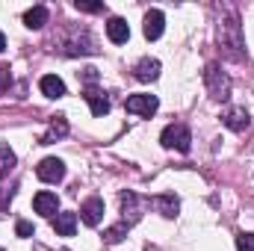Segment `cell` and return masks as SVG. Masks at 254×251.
<instances>
[{
	"mask_svg": "<svg viewBox=\"0 0 254 251\" xmlns=\"http://www.w3.org/2000/svg\"><path fill=\"white\" fill-rule=\"evenodd\" d=\"M204 83H207V92H210L213 101H228V98H231V77H228L219 65H207Z\"/></svg>",
	"mask_w": 254,
	"mask_h": 251,
	"instance_id": "6da1fadb",
	"label": "cell"
},
{
	"mask_svg": "<svg viewBox=\"0 0 254 251\" xmlns=\"http://www.w3.org/2000/svg\"><path fill=\"white\" fill-rule=\"evenodd\" d=\"M225 12H228V21H219V39H222V45L228 42V48H231V54H234V57H240V51H243L240 21H237V12H234V9H228V6H225Z\"/></svg>",
	"mask_w": 254,
	"mask_h": 251,
	"instance_id": "7a4b0ae2",
	"label": "cell"
},
{
	"mask_svg": "<svg viewBox=\"0 0 254 251\" xmlns=\"http://www.w3.org/2000/svg\"><path fill=\"white\" fill-rule=\"evenodd\" d=\"M160 142H163V148H169V151L187 154V151H190V142H192V133H190L187 125H169L166 130H163Z\"/></svg>",
	"mask_w": 254,
	"mask_h": 251,
	"instance_id": "3957f363",
	"label": "cell"
},
{
	"mask_svg": "<svg viewBox=\"0 0 254 251\" xmlns=\"http://www.w3.org/2000/svg\"><path fill=\"white\" fill-rule=\"evenodd\" d=\"M127 113H133V116H145V119H151L154 113H157V107H160V101L154 98V95H130L125 101Z\"/></svg>",
	"mask_w": 254,
	"mask_h": 251,
	"instance_id": "277c9868",
	"label": "cell"
},
{
	"mask_svg": "<svg viewBox=\"0 0 254 251\" xmlns=\"http://www.w3.org/2000/svg\"><path fill=\"white\" fill-rule=\"evenodd\" d=\"M36 175H39V181H45V184H60L65 178V163L57 160V157H48V160L39 163Z\"/></svg>",
	"mask_w": 254,
	"mask_h": 251,
	"instance_id": "5b68a950",
	"label": "cell"
},
{
	"mask_svg": "<svg viewBox=\"0 0 254 251\" xmlns=\"http://www.w3.org/2000/svg\"><path fill=\"white\" fill-rule=\"evenodd\" d=\"M80 219H83L89 228H98L101 219H104V201H101V198H86L83 207H80Z\"/></svg>",
	"mask_w": 254,
	"mask_h": 251,
	"instance_id": "8992f818",
	"label": "cell"
},
{
	"mask_svg": "<svg viewBox=\"0 0 254 251\" xmlns=\"http://www.w3.org/2000/svg\"><path fill=\"white\" fill-rule=\"evenodd\" d=\"M222 125L231 127L234 133H243V130H249L252 119H249V113H246L243 107H231V110H225V113H222Z\"/></svg>",
	"mask_w": 254,
	"mask_h": 251,
	"instance_id": "52a82bcc",
	"label": "cell"
},
{
	"mask_svg": "<svg viewBox=\"0 0 254 251\" xmlns=\"http://www.w3.org/2000/svg\"><path fill=\"white\" fill-rule=\"evenodd\" d=\"M83 98H86V104L92 107V116H95V119H101V116H107V113H110V98H107V95H104L101 89L89 86Z\"/></svg>",
	"mask_w": 254,
	"mask_h": 251,
	"instance_id": "ba28073f",
	"label": "cell"
},
{
	"mask_svg": "<svg viewBox=\"0 0 254 251\" xmlns=\"http://www.w3.org/2000/svg\"><path fill=\"white\" fill-rule=\"evenodd\" d=\"M133 77H136L139 83H151V80H157V77H160V60H151V57L139 60L136 68H133Z\"/></svg>",
	"mask_w": 254,
	"mask_h": 251,
	"instance_id": "9c48e42d",
	"label": "cell"
},
{
	"mask_svg": "<svg viewBox=\"0 0 254 251\" xmlns=\"http://www.w3.org/2000/svg\"><path fill=\"white\" fill-rule=\"evenodd\" d=\"M163 27H166V18H163V12L160 9H151L148 15H145V39L148 42H154V39H160L163 36Z\"/></svg>",
	"mask_w": 254,
	"mask_h": 251,
	"instance_id": "30bf717a",
	"label": "cell"
},
{
	"mask_svg": "<svg viewBox=\"0 0 254 251\" xmlns=\"http://www.w3.org/2000/svg\"><path fill=\"white\" fill-rule=\"evenodd\" d=\"M107 39L113 45H125L127 39H130V24H127L125 18H110L107 21Z\"/></svg>",
	"mask_w": 254,
	"mask_h": 251,
	"instance_id": "8fae6325",
	"label": "cell"
},
{
	"mask_svg": "<svg viewBox=\"0 0 254 251\" xmlns=\"http://www.w3.org/2000/svg\"><path fill=\"white\" fill-rule=\"evenodd\" d=\"M33 207H36V213H42V216H54V213L60 210V198H57L54 192H36Z\"/></svg>",
	"mask_w": 254,
	"mask_h": 251,
	"instance_id": "7c38bea8",
	"label": "cell"
},
{
	"mask_svg": "<svg viewBox=\"0 0 254 251\" xmlns=\"http://www.w3.org/2000/svg\"><path fill=\"white\" fill-rule=\"evenodd\" d=\"M154 207L163 213V216H178V210H181V201H178V195L175 192H163V195H157L154 198Z\"/></svg>",
	"mask_w": 254,
	"mask_h": 251,
	"instance_id": "4fadbf2b",
	"label": "cell"
},
{
	"mask_svg": "<svg viewBox=\"0 0 254 251\" xmlns=\"http://www.w3.org/2000/svg\"><path fill=\"white\" fill-rule=\"evenodd\" d=\"M74 228H77V213H57L54 216V231L60 237H74Z\"/></svg>",
	"mask_w": 254,
	"mask_h": 251,
	"instance_id": "5bb4252c",
	"label": "cell"
},
{
	"mask_svg": "<svg viewBox=\"0 0 254 251\" xmlns=\"http://www.w3.org/2000/svg\"><path fill=\"white\" fill-rule=\"evenodd\" d=\"M39 89H42L48 98H63L65 95V83L57 77V74H45V77L39 80Z\"/></svg>",
	"mask_w": 254,
	"mask_h": 251,
	"instance_id": "9a60e30c",
	"label": "cell"
},
{
	"mask_svg": "<svg viewBox=\"0 0 254 251\" xmlns=\"http://www.w3.org/2000/svg\"><path fill=\"white\" fill-rule=\"evenodd\" d=\"M122 210H125V222L133 225L139 219V198L133 192H122Z\"/></svg>",
	"mask_w": 254,
	"mask_h": 251,
	"instance_id": "2e32d148",
	"label": "cell"
},
{
	"mask_svg": "<svg viewBox=\"0 0 254 251\" xmlns=\"http://www.w3.org/2000/svg\"><path fill=\"white\" fill-rule=\"evenodd\" d=\"M24 24H27L30 30H39V27H45V24H48V9H45V6H33V9H27V15H24Z\"/></svg>",
	"mask_w": 254,
	"mask_h": 251,
	"instance_id": "e0dca14e",
	"label": "cell"
},
{
	"mask_svg": "<svg viewBox=\"0 0 254 251\" xmlns=\"http://www.w3.org/2000/svg\"><path fill=\"white\" fill-rule=\"evenodd\" d=\"M65 133H68V122H65V116H57V122L51 125V130L45 133V139H42V142L48 145V142H54V139H60V136H65Z\"/></svg>",
	"mask_w": 254,
	"mask_h": 251,
	"instance_id": "ac0fdd59",
	"label": "cell"
},
{
	"mask_svg": "<svg viewBox=\"0 0 254 251\" xmlns=\"http://www.w3.org/2000/svg\"><path fill=\"white\" fill-rule=\"evenodd\" d=\"M127 231H130V225H127V222H122V225L110 228V231L104 234V240H107V243H122V240L127 237Z\"/></svg>",
	"mask_w": 254,
	"mask_h": 251,
	"instance_id": "d6986e66",
	"label": "cell"
},
{
	"mask_svg": "<svg viewBox=\"0 0 254 251\" xmlns=\"http://www.w3.org/2000/svg\"><path fill=\"white\" fill-rule=\"evenodd\" d=\"M237 249L240 251H254V234H240V237H237Z\"/></svg>",
	"mask_w": 254,
	"mask_h": 251,
	"instance_id": "ffe728a7",
	"label": "cell"
},
{
	"mask_svg": "<svg viewBox=\"0 0 254 251\" xmlns=\"http://www.w3.org/2000/svg\"><path fill=\"white\" fill-rule=\"evenodd\" d=\"M74 6H77L80 12H101V9H104V3H89V0H77Z\"/></svg>",
	"mask_w": 254,
	"mask_h": 251,
	"instance_id": "44dd1931",
	"label": "cell"
},
{
	"mask_svg": "<svg viewBox=\"0 0 254 251\" xmlns=\"http://www.w3.org/2000/svg\"><path fill=\"white\" fill-rule=\"evenodd\" d=\"M15 234H18L21 240H27V237H33L36 231H33V225H30V222H18V225H15Z\"/></svg>",
	"mask_w": 254,
	"mask_h": 251,
	"instance_id": "7402d4cb",
	"label": "cell"
},
{
	"mask_svg": "<svg viewBox=\"0 0 254 251\" xmlns=\"http://www.w3.org/2000/svg\"><path fill=\"white\" fill-rule=\"evenodd\" d=\"M6 166H15V154L9 148H0V169H6Z\"/></svg>",
	"mask_w": 254,
	"mask_h": 251,
	"instance_id": "603a6c76",
	"label": "cell"
},
{
	"mask_svg": "<svg viewBox=\"0 0 254 251\" xmlns=\"http://www.w3.org/2000/svg\"><path fill=\"white\" fill-rule=\"evenodd\" d=\"M80 77H83V83H95L98 80V68H83Z\"/></svg>",
	"mask_w": 254,
	"mask_h": 251,
	"instance_id": "cb8c5ba5",
	"label": "cell"
},
{
	"mask_svg": "<svg viewBox=\"0 0 254 251\" xmlns=\"http://www.w3.org/2000/svg\"><path fill=\"white\" fill-rule=\"evenodd\" d=\"M9 80H12V74H9V68L6 65H0V92L9 86Z\"/></svg>",
	"mask_w": 254,
	"mask_h": 251,
	"instance_id": "d4e9b609",
	"label": "cell"
},
{
	"mask_svg": "<svg viewBox=\"0 0 254 251\" xmlns=\"http://www.w3.org/2000/svg\"><path fill=\"white\" fill-rule=\"evenodd\" d=\"M3 48H6V36L0 33V54H3Z\"/></svg>",
	"mask_w": 254,
	"mask_h": 251,
	"instance_id": "484cf974",
	"label": "cell"
}]
</instances>
